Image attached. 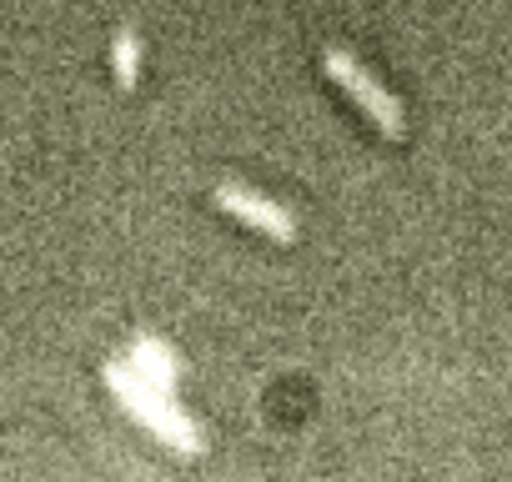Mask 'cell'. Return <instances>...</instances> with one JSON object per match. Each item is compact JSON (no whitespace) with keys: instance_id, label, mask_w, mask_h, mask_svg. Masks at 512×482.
<instances>
[{"instance_id":"cell-1","label":"cell","mask_w":512,"mask_h":482,"mask_svg":"<svg viewBox=\"0 0 512 482\" xmlns=\"http://www.w3.org/2000/svg\"><path fill=\"white\" fill-rule=\"evenodd\" d=\"M106 387L121 397V407L146 427V432H156L166 447H176V452H186V457H196L206 442H201V432L191 427V417L171 402V392L166 387H156L151 377H141L131 362H106Z\"/></svg>"},{"instance_id":"cell-2","label":"cell","mask_w":512,"mask_h":482,"mask_svg":"<svg viewBox=\"0 0 512 482\" xmlns=\"http://www.w3.org/2000/svg\"><path fill=\"white\" fill-rule=\"evenodd\" d=\"M322 66H327V76L357 101V111L387 136V141H402L407 136V116H402V101L357 61V56H347V51H327L322 56Z\"/></svg>"},{"instance_id":"cell-3","label":"cell","mask_w":512,"mask_h":482,"mask_svg":"<svg viewBox=\"0 0 512 482\" xmlns=\"http://www.w3.org/2000/svg\"><path fill=\"white\" fill-rule=\"evenodd\" d=\"M216 206H221L226 216H236V221L256 226V231H262V236H272V241H292V236H297V221H292V211H287L282 201L262 196V191H251V186L221 181V186H216Z\"/></svg>"},{"instance_id":"cell-4","label":"cell","mask_w":512,"mask_h":482,"mask_svg":"<svg viewBox=\"0 0 512 482\" xmlns=\"http://www.w3.org/2000/svg\"><path fill=\"white\" fill-rule=\"evenodd\" d=\"M126 362H131V367H136L141 377H151L156 387H166V392H171V382H176V357H171V352H166L161 342L141 337V342H136V352H131Z\"/></svg>"},{"instance_id":"cell-5","label":"cell","mask_w":512,"mask_h":482,"mask_svg":"<svg viewBox=\"0 0 512 482\" xmlns=\"http://www.w3.org/2000/svg\"><path fill=\"white\" fill-rule=\"evenodd\" d=\"M111 66H116L121 91H131L136 76H141V41H136V31H116V41H111Z\"/></svg>"}]
</instances>
